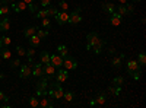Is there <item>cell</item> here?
I'll return each instance as SVG.
<instances>
[{
  "mask_svg": "<svg viewBox=\"0 0 146 108\" xmlns=\"http://www.w3.org/2000/svg\"><path fill=\"white\" fill-rule=\"evenodd\" d=\"M57 51H58V54L62 56L63 58H64L66 56H69V48H67V45H64V44L58 45V47H57Z\"/></svg>",
  "mask_w": 146,
  "mask_h": 108,
  "instance_id": "cell-23",
  "label": "cell"
},
{
  "mask_svg": "<svg viewBox=\"0 0 146 108\" xmlns=\"http://www.w3.org/2000/svg\"><path fill=\"white\" fill-rule=\"evenodd\" d=\"M38 37L41 38V40H45L47 37H48V32L47 31H44V29H36V32H35Z\"/></svg>",
  "mask_w": 146,
  "mask_h": 108,
  "instance_id": "cell-36",
  "label": "cell"
},
{
  "mask_svg": "<svg viewBox=\"0 0 146 108\" xmlns=\"http://www.w3.org/2000/svg\"><path fill=\"white\" fill-rule=\"evenodd\" d=\"M98 38H100V35L96 34V32H89V34L86 35V42H88V44H86V48L91 50L92 45L96 42V40H98Z\"/></svg>",
  "mask_w": 146,
  "mask_h": 108,
  "instance_id": "cell-10",
  "label": "cell"
},
{
  "mask_svg": "<svg viewBox=\"0 0 146 108\" xmlns=\"http://www.w3.org/2000/svg\"><path fill=\"white\" fill-rule=\"evenodd\" d=\"M51 5V0H41V6L42 7H47V6H50Z\"/></svg>",
  "mask_w": 146,
  "mask_h": 108,
  "instance_id": "cell-43",
  "label": "cell"
},
{
  "mask_svg": "<svg viewBox=\"0 0 146 108\" xmlns=\"http://www.w3.org/2000/svg\"><path fill=\"white\" fill-rule=\"evenodd\" d=\"M45 9V12H47V16L50 18V16H56L57 13H58V9L56 7V6H53V5H50V6H47V7H44Z\"/></svg>",
  "mask_w": 146,
  "mask_h": 108,
  "instance_id": "cell-18",
  "label": "cell"
},
{
  "mask_svg": "<svg viewBox=\"0 0 146 108\" xmlns=\"http://www.w3.org/2000/svg\"><path fill=\"white\" fill-rule=\"evenodd\" d=\"M50 63L56 69H60V67L63 66V57L60 56V54H53V56H50Z\"/></svg>",
  "mask_w": 146,
  "mask_h": 108,
  "instance_id": "cell-11",
  "label": "cell"
},
{
  "mask_svg": "<svg viewBox=\"0 0 146 108\" xmlns=\"http://www.w3.org/2000/svg\"><path fill=\"white\" fill-rule=\"evenodd\" d=\"M35 18H38V19L47 18V12H45V9H41V10H36V12H35Z\"/></svg>",
  "mask_w": 146,
  "mask_h": 108,
  "instance_id": "cell-34",
  "label": "cell"
},
{
  "mask_svg": "<svg viewBox=\"0 0 146 108\" xmlns=\"http://www.w3.org/2000/svg\"><path fill=\"white\" fill-rule=\"evenodd\" d=\"M12 7L15 9V12H18V13H19V12H23V10H27V9H28V5H27V3H25V2H23V0H22V2H13V5H12Z\"/></svg>",
  "mask_w": 146,
  "mask_h": 108,
  "instance_id": "cell-14",
  "label": "cell"
},
{
  "mask_svg": "<svg viewBox=\"0 0 146 108\" xmlns=\"http://www.w3.org/2000/svg\"><path fill=\"white\" fill-rule=\"evenodd\" d=\"M28 9H29L31 13H35V12L38 10V9H36V5H34V3H29V5H28Z\"/></svg>",
  "mask_w": 146,
  "mask_h": 108,
  "instance_id": "cell-41",
  "label": "cell"
},
{
  "mask_svg": "<svg viewBox=\"0 0 146 108\" xmlns=\"http://www.w3.org/2000/svg\"><path fill=\"white\" fill-rule=\"evenodd\" d=\"M0 57L5 58V60H10V57H12V51L7 48V47H3V48L0 50Z\"/></svg>",
  "mask_w": 146,
  "mask_h": 108,
  "instance_id": "cell-21",
  "label": "cell"
},
{
  "mask_svg": "<svg viewBox=\"0 0 146 108\" xmlns=\"http://www.w3.org/2000/svg\"><path fill=\"white\" fill-rule=\"evenodd\" d=\"M127 2H129V0H118V3H120V5H126Z\"/></svg>",
  "mask_w": 146,
  "mask_h": 108,
  "instance_id": "cell-47",
  "label": "cell"
},
{
  "mask_svg": "<svg viewBox=\"0 0 146 108\" xmlns=\"http://www.w3.org/2000/svg\"><path fill=\"white\" fill-rule=\"evenodd\" d=\"M5 78V73H0V79H3Z\"/></svg>",
  "mask_w": 146,
  "mask_h": 108,
  "instance_id": "cell-49",
  "label": "cell"
},
{
  "mask_svg": "<svg viewBox=\"0 0 146 108\" xmlns=\"http://www.w3.org/2000/svg\"><path fill=\"white\" fill-rule=\"evenodd\" d=\"M9 29H10V21H9V18L0 19V32H6Z\"/></svg>",
  "mask_w": 146,
  "mask_h": 108,
  "instance_id": "cell-16",
  "label": "cell"
},
{
  "mask_svg": "<svg viewBox=\"0 0 146 108\" xmlns=\"http://www.w3.org/2000/svg\"><path fill=\"white\" fill-rule=\"evenodd\" d=\"M40 107H42V108H54V102H53L51 98H45L44 97L40 101Z\"/></svg>",
  "mask_w": 146,
  "mask_h": 108,
  "instance_id": "cell-17",
  "label": "cell"
},
{
  "mask_svg": "<svg viewBox=\"0 0 146 108\" xmlns=\"http://www.w3.org/2000/svg\"><path fill=\"white\" fill-rule=\"evenodd\" d=\"M130 76H131L133 79H135V80H139V79L142 78V70H140V67H139L137 70H135V72H131Z\"/></svg>",
  "mask_w": 146,
  "mask_h": 108,
  "instance_id": "cell-30",
  "label": "cell"
},
{
  "mask_svg": "<svg viewBox=\"0 0 146 108\" xmlns=\"http://www.w3.org/2000/svg\"><path fill=\"white\" fill-rule=\"evenodd\" d=\"M32 76H35V78H41V76H44L42 63H32Z\"/></svg>",
  "mask_w": 146,
  "mask_h": 108,
  "instance_id": "cell-9",
  "label": "cell"
},
{
  "mask_svg": "<svg viewBox=\"0 0 146 108\" xmlns=\"http://www.w3.org/2000/svg\"><path fill=\"white\" fill-rule=\"evenodd\" d=\"M133 2H135V3H139V2H140V0H133Z\"/></svg>",
  "mask_w": 146,
  "mask_h": 108,
  "instance_id": "cell-50",
  "label": "cell"
},
{
  "mask_svg": "<svg viewBox=\"0 0 146 108\" xmlns=\"http://www.w3.org/2000/svg\"><path fill=\"white\" fill-rule=\"evenodd\" d=\"M126 9H127V15H131L133 12H135V5L127 2V3H126Z\"/></svg>",
  "mask_w": 146,
  "mask_h": 108,
  "instance_id": "cell-39",
  "label": "cell"
},
{
  "mask_svg": "<svg viewBox=\"0 0 146 108\" xmlns=\"http://www.w3.org/2000/svg\"><path fill=\"white\" fill-rule=\"evenodd\" d=\"M29 76H32V67L29 64H22L21 72H19V78L21 79H28Z\"/></svg>",
  "mask_w": 146,
  "mask_h": 108,
  "instance_id": "cell-5",
  "label": "cell"
},
{
  "mask_svg": "<svg viewBox=\"0 0 146 108\" xmlns=\"http://www.w3.org/2000/svg\"><path fill=\"white\" fill-rule=\"evenodd\" d=\"M9 12H10V7H9L7 5H2V6H0V16L9 15Z\"/></svg>",
  "mask_w": 146,
  "mask_h": 108,
  "instance_id": "cell-29",
  "label": "cell"
},
{
  "mask_svg": "<svg viewBox=\"0 0 146 108\" xmlns=\"http://www.w3.org/2000/svg\"><path fill=\"white\" fill-rule=\"evenodd\" d=\"M0 101H9V97H6L3 92H0Z\"/></svg>",
  "mask_w": 146,
  "mask_h": 108,
  "instance_id": "cell-44",
  "label": "cell"
},
{
  "mask_svg": "<svg viewBox=\"0 0 146 108\" xmlns=\"http://www.w3.org/2000/svg\"><path fill=\"white\" fill-rule=\"evenodd\" d=\"M29 40V44H31V47H34V48H35V47H38L40 44H41V38L38 37V35H32V37H29L28 38Z\"/></svg>",
  "mask_w": 146,
  "mask_h": 108,
  "instance_id": "cell-20",
  "label": "cell"
},
{
  "mask_svg": "<svg viewBox=\"0 0 146 108\" xmlns=\"http://www.w3.org/2000/svg\"><path fill=\"white\" fill-rule=\"evenodd\" d=\"M50 97L51 98H54V99H60V98H63V93H64V91H63V86H62V83L60 82H53L51 83V86H50Z\"/></svg>",
  "mask_w": 146,
  "mask_h": 108,
  "instance_id": "cell-1",
  "label": "cell"
},
{
  "mask_svg": "<svg viewBox=\"0 0 146 108\" xmlns=\"http://www.w3.org/2000/svg\"><path fill=\"white\" fill-rule=\"evenodd\" d=\"M47 88H48V78L41 76V80L36 83V95H38V97H45Z\"/></svg>",
  "mask_w": 146,
  "mask_h": 108,
  "instance_id": "cell-2",
  "label": "cell"
},
{
  "mask_svg": "<svg viewBox=\"0 0 146 108\" xmlns=\"http://www.w3.org/2000/svg\"><path fill=\"white\" fill-rule=\"evenodd\" d=\"M105 44H107V41H105V40L98 38V40H96V42L92 45V51H94L95 54H100V53L102 51V48L105 47Z\"/></svg>",
  "mask_w": 146,
  "mask_h": 108,
  "instance_id": "cell-12",
  "label": "cell"
},
{
  "mask_svg": "<svg viewBox=\"0 0 146 108\" xmlns=\"http://www.w3.org/2000/svg\"><path fill=\"white\" fill-rule=\"evenodd\" d=\"M29 105L34 107V108H35V107H40V99L36 98V97H31V98H29Z\"/></svg>",
  "mask_w": 146,
  "mask_h": 108,
  "instance_id": "cell-37",
  "label": "cell"
},
{
  "mask_svg": "<svg viewBox=\"0 0 146 108\" xmlns=\"http://www.w3.org/2000/svg\"><path fill=\"white\" fill-rule=\"evenodd\" d=\"M23 2H25L27 5H29V3H34V2H35V0H23Z\"/></svg>",
  "mask_w": 146,
  "mask_h": 108,
  "instance_id": "cell-48",
  "label": "cell"
},
{
  "mask_svg": "<svg viewBox=\"0 0 146 108\" xmlns=\"http://www.w3.org/2000/svg\"><path fill=\"white\" fill-rule=\"evenodd\" d=\"M137 63H139L140 67L146 64V54H145V53H140V54H139V57H137Z\"/></svg>",
  "mask_w": 146,
  "mask_h": 108,
  "instance_id": "cell-32",
  "label": "cell"
},
{
  "mask_svg": "<svg viewBox=\"0 0 146 108\" xmlns=\"http://www.w3.org/2000/svg\"><path fill=\"white\" fill-rule=\"evenodd\" d=\"M115 12H117V13H120L121 16H127L126 5H118V6H115Z\"/></svg>",
  "mask_w": 146,
  "mask_h": 108,
  "instance_id": "cell-25",
  "label": "cell"
},
{
  "mask_svg": "<svg viewBox=\"0 0 146 108\" xmlns=\"http://www.w3.org/2000/svg\"><path fill=\"white\" fill-rule=\"evenodd\" d=\"M0 50H2V47H0Z\"/></svg>",
  "mask_w": 146,
  "mask_h": 108,
  "instance_id": "cell-53",
  "label": "cell"
},
{
  "mask_svg": "<svg viewBox=\"0 0 146 108\" xmlns=\"http://www.w3.org/2000/svg\"><path fill=\"white\" fill-rule=\"evenodd\" d=\"M67 72H69V70H66V69H58V70H56V75H54L56 80L60 82V83L66 82L67 78H69V73H67Z\"/></svg>",
  "mask_w": 146,
  "mask_h": 108,
  "instance_id": "cell-6",
  "label": "cell"
},
{
  "mask_svg": "<svg viewBox=\"0 0 146 108\" xmlns=\"http://www.w3.org/2000/svg\"><path fill=\"white\" fill-rule=\"evenodd\" d=\"M111 16H110V23L114 27H118L121 25V19H123V16H121L120 13H117V12H113V13H110Z\"/></svg>",
  "mask_w": 146,
  "mask_h": 108,
  "instance_id": "cell-13",
  "label": "cell"
},
{
  "mask_svg": "<svg viewBox=\"0 0 146 108\" xmlns=\"http://www.w3.org/2000/svg\"><path fill=\"white\" fill-rule=\"evenodd\" d=\"M108 53L111 54V56H115V53H117V51H115V48H110V50H108Z\"/></svg>",
  "mask_w": 146,
  "mask_h": 108,
  "instance_id": "cell-46",
  "label": "cell"
},
{
  "mask_svg": "<svg viewBox=\"0 0 146 108\" xmlns=\"http://www.w3.org/2000/svg\"><path fill=\"white\" fill-rule=\"evenodd\" d=\"M60 9H62V10H67L69 9L67 2H64V0H63V2H60Z\"/></svg>",
  "mask_w": 146,
  "mask_h": 108,
  "instance_id": "cell-42",
  "label": "cell"
},
{
  "mask_svg": "<svg viewBox=\"0 0 146 108\" xmlns=\"http://www.w3.org/2000/svg\"><path fill=\"white\" fill-rule=\"evenodd\" d=\"M63 98H64L67 102H72L73 98H75V93H73V92H64V93H63Z\"/></svg>",
  "mask_w": 146,
  "mask_h": 108,
  "instance_id": "cell-35",
  "label": "cell"
},
{
  "mask_svg": "<svg viewBox=\"0 0 146 108\" xmlns=\"http://www.w3.org/2000/svg\"><path fill=\"white\" fill-rule=\"evenodd\" d=\"M0 6H2V0H0Z\"/></svg>",
  "mask_w": 146,
  "mask_h": 108,
  "instance_id": "cell-51",
  "label": "cell"
},
{
  "mask_svg": "<svg viewBox=\"0 0 146 108\" xmlns=\"http://www.w3.org/2000/svg\"><path fill=\"white\" fill-rule=\"evenodd\" d=\"M101 7H102V10L107 12V13H113V12H115V6H114V3H110V2L102 3Z\"/></svg>",
  "mask_w": 146,
  "mask_h": 108,
  "instance_id": "cell-19",
  "label": "cell"
},
{
  "mask_svg": "<svg viewBox=\"0 0 146 108\" xmlns=\"http://www.w3.org/2000/svg\"><path fill=\"white\" fill-rule=\"evenodd\" d=\"M105 101H107L105 93H100L98 97H96V99H95V104L96 105H102V104H105Z\"/></svg>",
  "mask_w": 146,
  "mask_h": 108,
  "instance_id": "cell-26",
  "label": "cell"
},
{
  "mask_svg": "<svg viewBox=\"0 0 146 108\" xmlns=\"http://www.w3.org/2000/svg\"><path fill=\"white\" fill-rule=\"evenodd\" d=\"M63 66L66 70H75L78 67V62H76V58L75 57H72V56H66L63 58Z\"/></svg>",
  "mask_w": 146,
  "mask_h": 108,
  "instance_id": "cell-4",
  "label": "cell"
},
{
  "mask_svg": "<svg viewBox=\"0 0 146 108\" xmlns=\"http://www.w3.org/2000/svg\"><path fill=\"white\" fill-rule=\"evenodd\" d=\"M10 42H12V40L9 37H2V38H0V47H2V48H3V47H9Z\"/></svg>",
  "mask_w": 146,
  "mask_h": 108,
  "instance_id": "cell-27",
  "label": "cell"
},
{
  "mask_svg": "<svg viewBox=\"0 0 146 108\" xmlns=\"http://www.w3.org/2000/svg\"><path fill=\"white\" fill-rule=\"evenodd\" d=\"M54 18H56V22L58 25H64L69 21V13H67V10H62V12H58Z\"/></svg>",
  "mask_w": 146,
  "mask_h": 108,
  "instance_id": "cell-7",
  "label": "cell"
},
{
  "mask_svg": "<svg viewBox=\"0 0 146 108\" xmlns=\"http://www.w3.org/2000/svg\"><path fill=\"white\" fill-rule=\"evenodd\" d=\"M123 83H124V78L123 76H117L113 80V85L114 86H123Z\"/></svg>",
  "mask_w": 146,
  "mask_h": 108,
  "instance_id": "cell-28",
  "label": "cell"
},
{
  "mask_svg": "<svg viewBox=\"0 0 146 108\" xmlns=\"http://www.w3.org/2000/svg\"><path fill=\"white\" fill-rule=\"evenodd\" d=\"M140 66H139V63H137V60H129L127 62V73L130 75L131 72H135V70H137Z\"/></svg>",
  "mask_w": 146,
  "mask_h": 108,
  "instance_id": "cell-15",
  "label": "cell"
},
{
  "mask_svg": "<svg viewBox=\"0 0 146 108\" xmlns=\"http://www.w3.org/2000/svg\"><path fill=\"white\" fill-rule=\"evenodd\" d=\"M16 53H18V56H21V57H22V56H27V50L23 48L22 45H18V47H16Z\"/></svg>",
  "mask_w": 146,
  "mask_h": 108,
  "instance_id": "cell-38",
  "label": "cell"
},
{
  "mask_svg": "<svg viewBox=\"0 0 146 108\" xmlns=\"http://www.w3.org/2000/svg\"><path fill=\"white\" fill-rule=\"evenodd\" d=\"M70 25H78V23L82 22V16H80V7H76L75 12L69 13V21H67Z\"/></svg>",
  "mask_w": 146,
  "mask_h": 108,
  "instance_id": "cell-3",
  "label": "cell"
},
{
  "mask_svg": "<svg viewBox=\"0 0 146 108\" xmlns=\"http://www.w3.org/2000/svg\"><path fill=\"white\" fill-rule=\"evenodd\" d=\"M36 29H38L36 27H28V28L23 29V35H25L27 38H29V37H32V35H35Z\"/></svg>",
  "mask_w": 146,
  "mask_h": 108,
  "instance_id": "cell-22",
  "label": "cell"
},
{
  "mask_svg": "<svg viewBox=\"0 0 146 108\" xmlns=\"http://www.w3.org/2000/svg\"><path fill=\"white\" fill-rule=\"evenodd\" d=\"M0 38H2V34H0Z\"/></svg>",
  "mask_w": 146,
  "mask_h": 108,
  "instance_id": "cell-52",
  "label": "cell"
},
{
  "mask_svg": "<svg viewBox=\"0 0 146 108\" xmlns=\"http://www.w3.org/2000/svg\"><path fill=\"white\" fill-rule=\"evenodd\" d=\"M40 58H41V63H42V64L50 63V54H48V51H41Z\"/></svg>",
  "mask_w": 146,
  "mask_h": 108,
  "instance_id": "cell-24",
  "label": "cell"
},
{
  "mask_svg": "<svg viewBox=\"0 0 146 108\" xmlns=\"http://www.w3.org/2000/svg\"><path fill=\"white\" fill-rule=\"evenodd\" d=\"M111 64H113V67H115V69L121 67V57H113Z\"/></svg>",
  "mask_w": 146,
  "mask_h": 108,
  "instance_id": "cell-31",
  "label": "cell"
},
{
  "mask_svg": "<svg viewBox=\"0 0 146 108\" xmlns=\"http://www.w3.org/2000/svg\"><path fill=\"white\" fill-rule=\"evenodd\" d=\"M10 66L13 67V69H15V67H18V66H21V60H19V58L12 60V62H10Z\"/></svg>",
  "mask_w": 146,
  "mask_h": 108,
  "instance_id": "cell-40",
  "label": "cell"
},
{
  "mask_svg": "<svg viewBox=\"0 0 146 108\" xmlns=\"http://www.w3.org/2000/svg\"><path fill=\"white\" fill-rule=\"evenodd\" d=\"M42 69H44V75H45V78H48V79L54 78V75H56V67H54L51 63L42 64Z\"/></svg>",
  "mask_w": 146,
  "mask_h": 108,
  "instance_id": "cell-8",
  "label": "cell"
},
{
  "mask_svg": "<svg viewBox=\"0 0 146 108\" xmlns=\"http://www.w3.org/2000/svg\"><path fill=\"white\" fill-rule=\"evenodd\" d=\"M41 27H42V28H50V27H51L50 18H48V16H47V18H42V19H41Z\"/></svg>",
  "mask_w": 146,
  "mask_h": 108,
  "instance_id": "cell-33",
  "label": "cell"
},
{
  "mask_svg": "<svg viewBox=\"0 0 146 108\" xmlns=\"http://www.w3.org/2000/svg\"><path fill=\"white\" fill-rule=\"evenodd\" d=\"M16 0H2V5H9V3H13Z\"/></svg>",
  "mask_w": 146,
  "mask_h": 108,
  "instance_id": "cell-45",
  "label": "cell"
}]
</instances>
